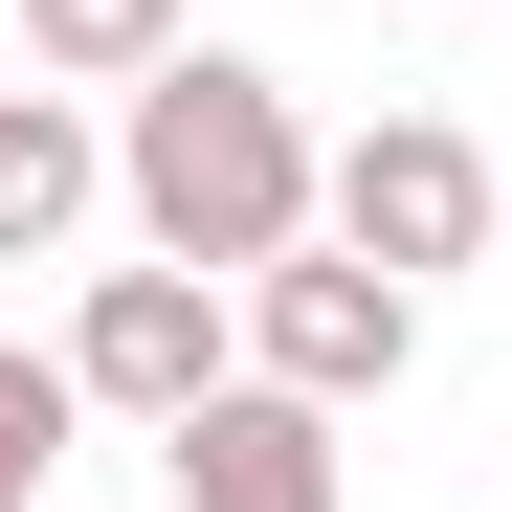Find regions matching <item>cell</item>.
<instances>
[{
  "label": "cell",
  "mask_w": 512,
  "mask_h": 512,
  "mask_svg": "<svg viewBox=\"0 0 512 512\" xmlns=\"http://www.w3.org/2000/svg\"><path fill=\"white\" fill-rule=\"evenodd\" d=\"M112 201H134L156 268H223V290H245V268H290V245L334 223V156H312V112H290L245 45H179V67L134 90V134H112Z\"/></svg>",
  "instance_id": "6da1fadb"
},
{
  "label": "cell",
  "mask_w": 512,
  "mask_h": 512,
  "mask_svg": "<svg viewBox=\"0 0 512 512\" xmlns=\"http://www.w3.org/2000/svg\"><path fill=\"white\" fill-rule=\"evenodd\" d=\"M401 357H423V290L379 268V245H290V268H245V379H290V401H401Z\"/></svg>",
  "instance_id": "7a4b0ae2"
},
{
  "label": "cell",
  "mask_w": 512,
  "mask_h": 512,
  "mask_svg": "<svg viewBox=\"0 0 512 512\" xmlns=\"http://www.w3.org/2000/svg\"><path fill=\"white\" fill-rule=\"evenodd\" d=\"M67 379H90L112 423H201V401L245 379V290H223V268H90Z\"/></svg>",
  "instance_id": "3957f363"
},
{
  "label": "cell",
  "mask_w": 512,
  "mask_h": 512,
  "mask_svg": "<svg viewBox=\"0 0 512 512\" xmlns=\"http://www.w3.org/2000/svg\"><path fill=\"white\" fill-rule=\"evenodd\" d=\"M490 223H512V156H468L446 112H379L357 156H334V245H379V268H490Z\"/></svg>",
  "instance_id": "277c9868"
},
{
  "label": "cell",
  "mask_w": 512,
  "mask_h": 512,
  "mask_svg": "<svg viewBox=\"0 0 512 512\" xmlns=\"http://www.w3.org/2000/svg\"><path fill=\"white\" fill-rule=\"evenodd\" d=\"M156 468H179V512H334V401L223 379L201 423H156Z\"/></svg>",
  "instance_id": "5b68a950"
},
{
  "label": "cell",
  "mask_w": 512,
  "mask_h": 512,
  "mask_svg": "<svg viewBox=\"0 0 512 512\" xmlns=\"http://www.w3.org/2000/svg\"><path fill=\"white\" fill-rule=\"evenodd\" d=\"M90 201H112V134L67 112V90H0V268H45Z\"/></svg>",
  "instance_id": "8992f818"
},
{
  "label": "cell",
  "mask_w": 512,
  "mask_h": 512,
  "mask_svg": "<svg viewBox=\"0 0 512 512\" xmlns=\"http://www.w3.org/2000/svg\"><path fill=\"white\" fill-rule=\"evenodd\" d=\"M179 45H201L179 0H23V67H45V90H156Z\"/></svg>",
  "instance_id": "52a82bcc"
},
{
  "label": "cell",
  "mask_w": 512,
  "mask_h": 512,
  "mask_svg": "<svg viewBox=\"0 0 512 512\" xmlns=\"http://www.w3.org/2000/svg\"><path fill=\"white\" fill-rule=\"evenodd\" d=\"M67 423H90V379H67V357H0V512L67 468Z\"/></svg>",
  "instance_id": "ba28073f"
},
{
  "label": "cell",
  "mask_w": 512,
  "mask_h": 512,
  "mask_svg": "<svg viewBox=\"0 0 512 512\" xmlns=\"http://www.w3.org/2000/svg\"><path fill=\"white\" fill-rule=\"evenodd\" d=\"M490 268H512V223H490Z\"/></svg>",
  "instance_id": "9c48e42d"
}]
</instances>
